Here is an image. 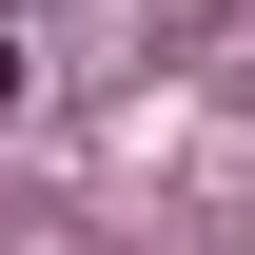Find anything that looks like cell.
I'll return each instance as SVG.
<instances>
[{
  "label": "cell",
  "mask_w": 255,
  "mask_h": 255,
  "mask_svg": "<svg viewBox=\"0 0 255 255\" xmlns=\"http://www.w3.org/2000/svg\"><path fill=\"white\" fill-rule=\"evenodd\" d=\"M20 79H39V59H20V39H0V118H20Z\"/></svg>",
  "instance_id": "1"
}]
</instances>
